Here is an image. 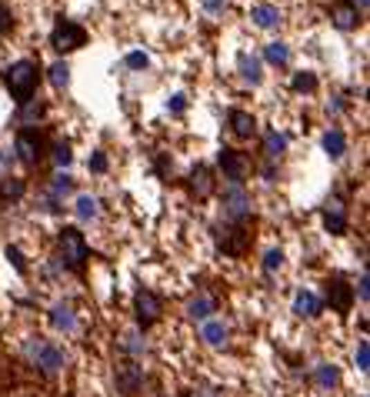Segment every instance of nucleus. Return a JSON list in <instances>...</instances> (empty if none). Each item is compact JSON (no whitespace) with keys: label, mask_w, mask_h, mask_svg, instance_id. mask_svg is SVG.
Wrapping results in <instances>:
<instances>
[{"label":"nucleus","mask_w":370,"mask_h":397,"mask_svg":"<svg viewBox=\"0 0 370 397\" xmlns=\"http://www.w3.org/2000/svg\"><path fill=\"white\" fill-rule=\"evenodd\" d=\"M57 261H60L64 270H71V274H84V267L91 261V247H87L84 230L64 227V230L57 234Z\"/></svg>","instance_id":"nucleus-1"},{"label":"nucleus","mask_w":370,"mask_h":397,"mask_svg":"<svg viewBox=\"0 0 370 397\" xmlns=\"http://www.w3.org/2000/svg\"><path fill=\"white\" fill-rule=\"evenodd\" d=\"M24 354H27V360L37 367L40 374H60V371L67 367V354H64V347L54 344V340L40 338V334L24 340Z\"/></svg>","instance_id":"nucleus-2"},{"label":"nucleus","mask_w":370,"mask_h":397,"mask_svg":"<svg viewBox=\"0 0 370 397\" xmlns=\"http://www.w3.org/2000/svg\"><path fill=\"white\" fill-rule=\"evenodd\" d=\"M3 80H7L10 97H14L17 104H27L30 97L37 94V84H40L37 60H17V64H10V67H7V74H3Z\"/></svg>","instance_id":"nucleus-3"},{"label":"nucleus","mask_w":370,"mask_h":397,"mask_svg":"<svg viewBox=\"0 0 370 397\" xmlns=\"http://www.w3.org/2000/svg\"><path fill=\"white\" fill-rule=\"evenodd\" d=\"M44 151H47V137H44V131H37V127H20L17 140H14V157H17L20 164L37 167Z\"/></svg>","instance_id":"nucleus-4"},{"label":"nucleus","mask_w":370,"mask_h":397,"mask_svg":"<svg viewBox=\"0 0 370 397\" xmlns=\"http://www.w3.org/2000/svg\"><path fill=\"white\" fill-rule=\"evenodd\" d=\"M87 44V30H84V24H77L71 17H60L54 24V30H50V47H54L57 54H71L77 47H84Z\"/></svg>","instance_id":"nucleus-5"},{"label":"nucleus","mask_w":370,"mask_h":397,"mask_svg":"<svg viewBox=\"0 0 370 397\" xmlns=\"http://www.w3.org/2000/svg\"><path fill=\"white\" fill-rule=\"evenodd\" d=\"M160 314H164V301H160V294H154L150 287H140L137 294H133V317H137V331L144 334L147 327L160 321Z\"/></svg>","instance_id":"nucleus-6"},{"label":"nucleus","mask_w":370,"mask_h":397,"mask_svg":"<svg viewBox=\"0 0 370 397\" xmlns=\"http://www.w3.org/2000/svg\"><path fill=\"white\" fill-rule=\"evenodd\" d=\"M217 164H221V174L227 177V184H243V181L250 177V170H254L250 157L243 151H234V147H221Z\"/></svg>","instance_id":"nucleus-7"},{"label":"nucleus","mask_w":370,"mask_h":397,"mask_svg":"<svg viewBox=\"0 0 370 397\" xmlns=\"http://www.w3.org/2000/svg\"><path fill=\"white\" fill-rule=\"evenodd\" d=\"M223 217H227V224H247L250 194L243 190V184H227L223 187Z\"/></svg>","instance_id":"nucleus-8"},{"label":"nucleus","mask_w":370,"mask_h":397,"mask_svg":"<svg viewBox=\"0 0 370 397\" xmlns=\"http://www.w3.org/2000/svg\"><path fill=\"white\" fill-rule=\"evenodd\" d=\"M214 241H217V250H223L227 257H243V250L250 244L243 224H217L214 227Z\"/></svg>","instance_id":"nucleus-9"},{"label":"nucleus","mask_w":370,"mask_h":397,"mask_svg":"<svg viewBox=\"0 0 370 397\" xmlns=\"http://www.w3.org/2000/svg\"><path fill=\"white\" fill-rule=\"evenodd\" d=\"M113 384L120 394L133 397L140 387H144V364H137L133 358H124L117 367H113Z\"/></svg>","instance_id":"nucleus-10"},{"label":"nucleus","mask_w":370,"mask_h":397,"mask_svg":"<svg viewBox=\"0 0 370 397\" xmlns=\"http://www.w3.org/2000/svg\"><path fill=\"white\" fill-rule=\"evenodd\" d=\"M324 290H327V304H331V311L347 314V311L353 307V284H347L344 274H331V277L324 281Z\"/></svg>","instance_id":"nucleus-11"},{"label":"nucleus","mask_w":370,"mask_h":397,"mask_svg":"<svg viewBox=\"0 0 370 397\" xmlns=\"http://www.w3.org/2000/svg\"><path fill=\"white\" fill-rule=\"evenodd\" d=\"M320 217H324V230L333 234V237L347 234V227H351V221H347V204H344L340 197H331V201L324 204V210H320Z\"/></svg>","instance_id":"nucleus-12"},{"label":"nucleus","mask_w":370,"mask_h":397,"mask_svg":"<svg viewBox=\"0 0 370 397\" xmlns=\"http://www.w3.org/2000/svg\"><path fill=\"white\" fill-rule=\"evenodd\" d=\"M311 384H314L317 394H333L340 387V367L331 360H317L311 367Z\"/></svg>","instance_id":"nucleus-13"},{"label":"nucleus","mask_w":370,"mask_h":397,"mask_svg":"<svg viewBox=\"0 0 370 397\" xmlns=\"http://www.w3.org/2000/svg\"><path fill=\"white\" fill-rule=\"evenodd\" d=\"M47 317H50V327H54L57 334H74L77 327H80V317H77L74 304H67V301H57V304H50V311H47Z\"/></svg>","instance_id":"nucleus-14"},{"label":"nucleus","mask_w":370,"mask_h":397,"mask_svg":"<svg viewBox=\"0 0 370 397\" xmlns=\"http://www.w3.org/2000/svg\"><path fill=\"white\" fill-rule=\"evenodd\" d=\"M360 7L353 3V0H337L331 7V24L337 30H357L360 27Z\"/></svg>","instance_id":"nucleus-15"},{"label":"nucleus","mask_w":370,"mask_h":397,"mask_svg":"<svg viewBox=\"0 0 370 397\" xmlns=\"http://www.w3.org/2000/svg\"><path fill=\"white\" fill-rule=\"evenodd\" d=\"M190 194L197 197V201H207L214 190H217V177H214V170L207 167V164H197V167L190 170Z\"/></svg>","instance_id":"nucleus-16"},{"label":"nucleus","mask_w":370,"mask_h":397,"mask_svg":"<svg viewBox=\"0 0 370 397\" xmlns=\"http://www.w3.org/2000/svg\"><path fill=\"white\" fill-rule=\"evenodd\" d=\"M290 311H294L297 317H304V321H314V317H320V314H324V301L317 297L314 290L300 287V290L294 294V307H290Z\"/></svg>","instance_id":"nucleus-17"},{"label":"nucleus","mask_w":370,"mask_h":397,"mask_svg":"<svg viewBox=\"0 0 370 397\" xmlns=\"http://www.w3.org/2000/svg\"><path fill=\"white\" fill-rule=\"evenodd\" d=\"M227 124H230L234 137H241V140H250V137L257 133V117L241 111V107H234V111L227 113Z\"/></svg>","instance_id":"nucleus-18"},{"label":"nucleus","mask_w":370,"mask_h":397,"mask_svg":"<svg viewBox=\"0 0 370 397\" xmlns=\"http://www.w3.org/2000/svg\"><path fill=\"white\" fill-rule=\"evenodd\" d=\"M214 311H217V297L214 294H197V297H190L187 301V317L197 324H204L214 317Z\"/></svg>","instance_id":"nucleus-19"},{"label":"nucleus","mask_w":370,"mask_h":397,"mask_svg":"<svg viewBox=\"0 0 370 397\" xmlns=\"http://www.w3.org/2000/svg\"><path fill=\"white\" fill-rule=\"evenodd\" d=\"M201 340H204L207 347H223L230 340V327L221 317H210V321L201 324Z\"/></svg>","instance_id":"nucleus-20"},{"label":"nucleus","mask_w":370,"mask_h":397,"mask_svg":"<svg viewBox=\"0 0 370 397\" xmlns=\"http://www.w3.org/2000/svg\"><path fill=\"white\" fill-rule=\"evenodd\" d=\"M250 20L257 24L260 30H277L284 14H280L274 3H257V7H250Z\"/></svg>","instance_id":"nucleus-21"},{"label":"nucleus","mask_w":370,"mask_h":397,"mask_svg":"<svg viewBox=\"0 0 370 397\" xmlns=\"http://www.w3.org/2000/svg\"><path fill=\"white\" fill-rule=\"evenodd\" d=\"M237 71H241V77L247 80V84H254V87L263 80V64H260L257 54H241L237 57Z\"/></svg>","instance_id":"nucleus-22"},{"label":"nucleus","mask_w":370,"mask_h":397,"mask_svg":"<svg viewBox=\"0 0 370 397\" xmlns=\"http://www.w3.org/2000/svg\"><path fill=\"white\" fill-rule=\"evenodd\" d=\"M324 154L331 157V160H340L344 154H347V137L340 127H331V131L324 133Z\"/></svg>","instance_id":"nucleus-23"},{"label":"nucleus","mask_w":370,"mask_h":397,"mask_svg":"<svg viewBox=\"0 0 370 397\" xmlns=\"http://www.w3.org/2000/svg\"><path fill=\"white\" fill-rule=\"evenodd\" d=\"M74 214H77V221H97V214H100V201L93 197V194H77V201H74Z\"/></svg>","instance_id":"nucleus-24"},{"label":"nucleus","mask_w":370,"mask_h":397,"mask_svg":"<svg viewBox=\"0 0 370 397\" xmlns=\"http://www.w3.org/2000/svg\"><path fill=\"white\" fill-rule=\"evenodd\" d=\"M117 344H120V351H124L127 358H133V360L147 351V340H144V334H140V331H124Z\"/></svg>","instance_id":"nucleus-25"},{"label":"nucleus","mask_w":370,"mask_h":397,"mask_svg":"<svg viewBox=\"0 0 370 397\" xmlns=\"http://www.w3.org/2000/svg\"><path fill=\"white\" fill-rule=\"evenodd\" d=\"M263 154H267V160H277L287 154V133L280 131H267L263 133Z\"/></svg>","instance_id":"nucleus-26"},{"label":"nucleus","mask_w":370,"mask_h":397,"mask_svg":"<svg viewBox=\"0 0 370 397\" xmlns=\"http://www.w3.org/2000/svg\"><path fill=\"white\" fill-rule=\"evenodd\" d=\"M263 57H267V64H274V67H287V64H290V47H287L284 40H270V44L263 47Z\"/></svg>","instance_id":"nucleus-27"},{"label":"nucleus","mask_w":370,"mask_h":397,"mask_svg":"<svg viewBox=\"0 0 370 397\" xmlns=\"http://www.w3.org/2000/svg\"><path fill=\"white\" fill-rule=\"evenodd\" d=\"M47 194L57 197V201H64L67 194H74V177H71L67 170H57L54 181H50V187H47Z\"/></svg>","instance_id":"nucleus-28"},{"label":"nucleus","mask_w":370,"mask_h":397,"mask_svg":"<svg viewBox=\"0 0 370 397\" xmlns=\"http://www.w3.org/2000/svg\"><path fill=\"white\" fill-rule=\"evenodd\" d=\"M44 113H47V104H44V100H37V97H30L27 104H20V124H24V127H30V124H34V120H40Z\"/></svg>","instance_id":"nucleus-29"},{"label":"nucleus","mask_w":370,"mask_h":397,"mask_svg":"<svg viewBox=\"0 0 370 397\" xmlns=\"http://www.w3.org/2000/svg\"><path fill=\"white\" fill-rule=\"evenodd\" d=\"M47 77H50V84H54L57 91H67L71 87V67H67V60H57L47 67Z\"/></svg>","instance_id":"nucleus-30"},{"label":"nucleus","mask_w":370,"mask_h":397,"mask_svg":"<svg viewBox=\"0 0 370 397\" xmlns=\"http://www.w3.org/2000/svg\"><path fill=\"white\" fill-rule=\"evenodd\" d=\"M284 257H287L284 247H267L263 257H260V270H263V274H277L280 267H284Z\"/></svg>","instance_id":"nucleus-31"},{"label":"nucleus","mask_w":370,"mask_h":397,"mask_svg":"<svg viewBox=\"0 0 370 397\" xmlns=\"http://www.w3.org/2000/svg\"><path fill=\"white\" fill-rule=\"evenodd\" d=\"M27 194V184L20 177H3L0 181V201H20Z\"/></svg>","instance_id":"nucleus-32"},{"label":"nucleus","mask_w":370,"mask_h":397,"mask_svg":"<svg viewBox=\"0 0 370 397\" xmlns=\"http://www.w3.org/2000/svg\"><path fill=\"white\" fill-rule=\"evenodd\" d=\"M317 84H320V80H317L314 71H297L294 80H290V87H294L297 94H314Z\"/></svg>","instance_id":"nucleus-33"},{"label":"nucleus","mask_w":370,"mask_h":397,"mask_svg":"<svg viewBox=\"0 0 370 397\" xmlns=\"http://www.w3.org/2000/svg\"><path fill=\"white\" fill-rule=\"evenodd\" d=\"M353 367H357L360 374H367V367H370V340L367 338L357 340V351H353Z\"/></svg>","instance_id":"nucleus-34"},{"label":"nucleus","mask_w":370,"mask_h":397,"mask_svg":"<svg viewBox=\"0 0 370 397\" xmlns=\"http://www.w3.org/2000/svg\"><path fill=\"white\" fill-rule=\"evenodd\" d=\"M71 160H74V151H71V144H67V140H57V144H54V164L64 170V167H71Z\"/></svg>","instance_id":"nucleus-35"},{"label":"nucleus","mask_w":370,"mask_h":397,"mask_svg":"<svg viewBox=\"0 0 370 397\" xmlns=\"http://www.w3.org/2000/svg\"><path fill=\"white\" fill-rule=\"evenodd\" d=\"M3 257H7V264H14V270H17V274H27V261H24V254H20L17 244L3 247Z\"/></svg>","instance_id":"nucleus-36"},{"label":"nucleus","mask_w":370,"mask_h":397,"mask_svg":"<svg viewBox=\"0 0 370 397\" xmlns=\"http://www.w3.org/2000/svg\"><path fill=\"white\" fill-rule=\"evenodd\" d=\"M124 64H127L130 71H147V67H150V57L144 54V50H130V54L124 57Z\"/></svg>","instance_id":"nucleus-37"},{"label":"nucleus","mask_w":370,"mask_h":397,"mask_svg":"<svg viewBox=\"0 0 370 397\" xmlns=\"http://www.w3.org/2000/svg\"><path fill=\"white\" fill-rule=\"evenodd\" d=\"M87 167H91L93 174H104V170H107V154H104V151H91V157H87Z\"/></svg>","instance_id":"nucleus-38"},{"label":"nucleus","mask_w":370,"mask_h":397,"mask_svg":"<svg viewBox=\"0 0 370 397\" xmlns=\"http://www.w3.org/2000/svg\"><path fill=\"white\" fill-rule=\"evenodd\" d=\"M201 7H204L207 17H217V14L227 10V0H201Z\"/></svg>","instance_id":"nucleus-39"},{"label":"nucleus","mask_w":370,"mask_h":397,"mask_svg":"<svg viewBox=\"0 0 370 397\" xmlns=\"http://www.w3.org/2000/svg\"><path fill=\"white\" fill-rule=\"evenodd\" d=\"M14 30V14L7 10V3H0V34H10Z\"/></svg>","instance_id":"nucleus-40"},{"label":"nucleus","mask_w":370,"mask_h":397,"mask_svg":"<svg viewBox=\"0 0 370 397\" xmlns=\"http://www.w3.org/2000/svg\"><path fill=\"white\" fill-rule=\"evenodd\" d=\"M167 111H170V113H184L187 111V97L184 94H174L170 100H167Z\"/></svg>","instance_id":"nucleus-41"},{"label":"nucleus","mask_w":370,"mask_h":397,"mask_svg":"<svg viewBox=\"0 0 370 397\" xmlns=\"http://www.w3.org/2000/svg\"><path fill=\"white\" fill-rule=\"evenodd\" d=\"M357 294H360V301L367 304V270L360 274V284H357V290H353V297H357Z\"/></svg>","instance_id":"nucleus-42"},{"label":"nucleus","mask_w":370,"mask_h":397,"mask_svg":"<svg viewBox=\"0 0 370 397\" xmlns=\"http://www.w3.org/2000/svg\"><path fill=\"white\" fill-rule=\"evenodd\" d=\"M357 3H360V10H364V7H367V3H370V0H357Z\"/></svg>","instance_id":"nucleus-43"},{"label":"nucleus","mask_w":370,"mask_h":397,"mask_svg":"<svg viewBox=\"0 0 370 397\" xmlns=\"http://www.w3.org/2000/svg\"><path fill=\"white\" fill-rule=\"evenodd\" d=\"M160 397H170V394H160Z\"/></svg>","instance_id":"nucleus-44"},{"label":"nucleus","mask_w":370,"mask_h":397,"mask_svg":"<svg viewBox=\"0 0 370 397\" xmlns=\"http://www.w3.org/2000/svg\"><path fill=\"white\" fill-rule=\"evenodd\" d=\"M360 397H367V394H360Z\"/></svg>","instance_id":"nucleus-45"}]
</instances>
